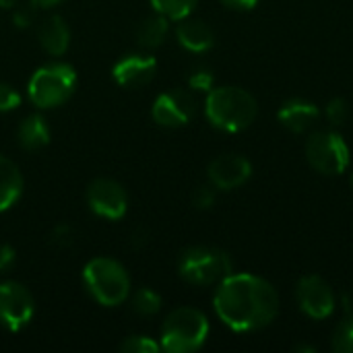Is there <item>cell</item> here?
<instances>
[{
	"mask_svg": "<svg viewBox=\"0 0 353 353\" xmlns=\"http://www.w3.org/2000/svg\"><path fill=\"white\" fill-rule=\"evenodd\" d=\"M213 308L219 321L232 331H261L275 321L279 312V294L263 277L230 273L217 283Z\"/></svg>",
	"mask_w": 353,
	"mask_h": 353,
	"instance_id": "cell-1",
	"label": "cell"
},
{
	"mask_svg": "<svg viewBox=\"0 0 353 353\" xmlns=\"http://www.w3.org/2000/svg\"><path fill=\"white\" fill-rule=\"evenodd\" d=\"M205 114L209 122L223 132L246 130L256 114L259 103L252 93L240 87H213L207 93Z\"/></svg>",
	"mask_w": 353,
	"mask_h": 353,
	"instance_id": "cell-2",
	"label": "cell"
},
{
	"mask_svg": "<svg viewBox=\"0 0 353 353\" xmlns=\"http://www.w3.org/2000/svg\"><path fill=\"white\" fill-rule=\"evenodd\" d=\"M83 281L89 296L105 308L120 306L130 298L128 271L124 269L122 263L108 256L91 259L83 269Z\"/></svg>",
	"mask_w": 353,
	"mask_h": 353,
	"instance_id": "cell-3",
	"label": "cell"
},
{
	"mask_svg": "<svg viewBox=\"0 0 353 353\" xmlns=\"http://www.w3.org/2000/svg\"><path fill=\"white\" fill-rule=\"evenodd\" d=\"M209 337L207 316L190 306L172 310L161 325V350L168 353H192Z\"/></svg>",
	"mask_w": 353,
	"mask_h": 353,
	"instance_id": "cell-4",
	"label": "cell"
},
{
	"mask_svg": "<svg viewBox=\"0 0 353 353\" xmlns=\"http://www.w3.org/2000/svg\"><path fill=\"white\" fill-rule=\"evenodd\" d=\"M77 87V72L66 62H52L33 72L27 85V95L39 110L62 105Z\"/></svg>",
	"mask_w": 353,
	"mask_h": 353,
	"instance_id": "cell-5",
	"label": "cell"
},
{
	"mask_svg": "<svg viewBox=\"0 0 353 353\" xmlns=\"http://www.w3.org/2000/svg\"><path fill=\"white\" fill-rule=\"evenodd\" d=\"M234 265L228 252L213 246H192L180 254L178 273L190 285H215L232 273Z\"/></svg>",
	"mask_w": 353,
	"mask_h": 353,
	"instance_id": "cell-6",
	"label": "cell"
},
{
	"mask_svg": "<svg viewBox=\"0 0 353 353\" xmlns=\"http://www.w3.org/2000/svg\"><path fill=\"white\" fill-rule=\"evenodd\" d=\"M306 159L316 172L325 176H337L350 168L352 157L350 147L339 132L319 130L306 141Z\"/></svg>",
	"mask_w": 353,
	"mask_h": 353,
	"instance_id": "cell-7",
	"label": "cell"
},
{
	"mask_svg": "<svg viewBox=\"0 0 353 353\" xmlns=\"http://www.w3.org/2000/svg\"><path fill=\"white\" fill-rule=\"evenodd\" d=\"M35 312V302L31 292L17 281L0 283V325L10 331L19 333L25 329Z\"/></svg>",
	"mask_w": 353,
	"mask_h": 353,
	"instance_id": "cell-8",
	"label": "cell"
},
{
	"mask_svg": "<svg viewBox=\"0 0 353 353\" xmlns=\"http://www.w3.org/2000/svg\"><path fill=\"white\" fill-rule=\"evenodd\" d=\"M196 114V99L190 91L184 89H172L153 101L151 116L159 126L165 128H180L186 126Z\"/></svg>",
	"mask_w": 353,
	"mask_h": 353,
	"instance_id": "cell-9",
	"label": "cell"
},
{
	"mask_svg": "<svg viewBox=\"0 0 353 353\" xmlns=\"http://www.w3.org/2000/svg\"><path fill=\"white\" fill-rule=\"evenodd\" d=\"M296 300L300 310L314 321H323L331 316L337 306L333 288L319 275H306L298 281Z\"/></svg>",
	"mask_w": 353,
	"mask_h": 353,
	"instance_id": "cell-10",
	"label": "cell"
},
{
	"mask_svg": "<svg viewBox=\"0 0 353 353\" xmlns=\"http://www.w3.org/2000/svg\"><path fill=\"white\" fill-rule=\"evenodd\" d=\"M89 209L105 219H122L128 211V194L120 182L112 178H97L87 188Z\"/></svg>",
	"mask_w": 353,
	"mask_h": 353,
	"instance_id": "cell-11",
	"label": "cell"
},
{
	"mask_svg": "<svg viewBox=\"0 0 353 353\" xmlns=\"http://www.w3.org/2000/svg\"><path fill=\"white\" fill-rule=\"evenodd\" d=\"M252 165L242 155H219L209 163V182L217 190H234L248 182Z\"/></svg>",
	"mask_w": 353,
	"mask_h": 353,
	"instance_id": "cell-12",
	"label": "cell"
},
{
	"mask_svg": "<svg viewBox=\"0 0 353 353\" xmlns=\"http://www.w3.org/2000/svg\"><path fill=\"white\" fill-rule=\"evenodd\" d=\"M155 72L157 60L149 54H126L112 68L114 81L128 89L147 85L155 77Z\"/></svg>",
	"mask_w": 353,
	"mask_h": 353,
	"instance_id": "cell-13",
	"label": "cell"
},
{
	"mask_svg": "<svg viewBox=\"0 0 353 353\" xmlns=\"http://www.w3.org/2000/svg\"><path fill=\"white\" fill-rule=\"evenodd\" d=\"M319 108L308 101V99H302V97H294V99H288L281 108H279V122L296 132V134H302L306 132L308 128H312V124L319 120Z\"/></svg>",
	"mask_w": 353,
	"mask_h": 353,
	"instance_id": "cell-14",
	"label": "cell"
},
{
	"mask_svg": "<svg viewBox=\"0 0 353 353\" xmlns=\"http://www.w3.org/2000/svg\"><path fill=\"white\" fill-rule=\"evenodd\" d=\"M176 37L180 41L182 48H186L188 52H207L213 48L215 43V33L213 29L199 19H180L178 27H176Z\"/></svg>",
	"mask_w": 353,
	"mask_h": 353,
	"instance_id": "cell-15",
	"label": "cell"
},
{
	"mask_svg": "<svg viewBox=\"0 0 353 353\" xmlns=\"http://www.w3.org/2000/svg\"><path fill=\"white\" fill-rule=\"evenodd\" d=\"M37 39L48 54L62 56L70 46V29L60 14H50L37 27Z\"/></svg>",
	"mask_w": 353,
	"mask_h": 353,
	"instance_id": "cell-16",
	"label": "cell"
},
{
	"mask_svg": "<svg viewBox=\"0 0 353 353\" xmlns=\"http://www.w3.org/2000/svg\"><path fill=\"white\" fill-rule=\"evenodd\" d=\"M23 192V176L19 165L0 153V213L10 209Z\"/></svg>",
	"mask_w": 353,
	"mask_h": 353,
	"instance_id": "cell-17",
	"label": "cell"
},
{
	"mask_svg": "<svg viewBox=\"0 0 353 353\" xmlns=\"http://www.w3.org/2000/svg\"><path fill=\"white\" fill-rule=\"evenodd\" d=\"M17 141L25 151H39L50 143V126L41 114H29L17 128Z\"/></svg>",
	"mask_w": 353,
	"mask_h": 353,
	"instance_id": "cell-18",
	"label": "cell"
},
{
	"mask_svg": "<svg viewBox=\"0 0 353 353\" xmlns=\"http://www.w3.org/2000/svg\"><path fill=\"white\" fill-rule=\"evenodd\" d=\"M168 33H170V19L159 14V12H155L153 17L143 19L141 25L137 27V39L147 50L159 48L165 41Z\"/></svg>",
	"mask_w": 353,
	"mask_h": 353,
	"instance_id": "cell-19",
	"label": "cell"
},
{
	"mask_svg": "<svg viewBox=\"0 0 353 353\" xmlns=\"http://www.w3.org/2000/svg\"><path fill=\"white\" fill-rule=\"evenodd\" d=\"M130 306L139 316H155L161 310V296L151 288H141L132 294Z\"/></svg>",
	"mask_w": 353,
	"mask_h": 353,
	"instance_id": "cell-20",
	"label": "cell"
},
{
	"mask_svg": "<svg viewBox=\"0 0 353 353\" xmlns=\"http://www.w3.org/2000/svg\"><path fill=\"white\" fill-rule=\"evenodd\" d=\"M199 0H151L155 12L168 17L170 21H180V19H186L194 6H196Z\"/></svg>",
	"mask_w": 353,
	"mask_h": 353,
	"instance_id": "cell-21",
	"label": "cell"
},
{
	"mask_svg": "<svg viewBox=\"0 0 353 353\" xmlns=\"http://www.w3.org/2000/svg\"><path fill=\"white\" fill-rule=\"evenodd\" d=\"M333 350L339 353H353V314L337 325L333 333Z\"/></svg>",
	"mask_w": 353,
	"mask_h": 353,
	"instance_id": "cell-22",
	"label": "cell"
},
{
	"mask_svg": "<svg viewBox=\"0 0 353 353\" xmlns=\"http://www.w3.org/2000/svg\"><path fill=\"white\" fill-rule=\"evenodd\" d=\"M120 352L122 353H159L161 352V343L153 341L151 337L145 335H130L120 343Z\"/></svg>",
	"mask_w": 353,
	"mask_h": 353,
	"instance_id": "cell-23",
	"label": "cell"
},
{
	"mask_svg": "<svg viewBox=\"0 0 353 353\" xmlns=\"http://www.w3.org/2000/svg\"><path fill=\"white\" fill-rule=\"evenodd\" d=\"M325 114H327V118H329L331 124L341 126V124H345V120H347V116H350V105H347V101H345L343 97H333V99L327 103Z\"/></svg>",
	"mask_w": 353,
	"mask_h": 353,
	"instance_id": "cell-24",
	"label": "cell"
},
{
	"mask_svg": "<svg viewBox=\"0 0 353 353\" xmlns=\"http://www.w3.org/2000/svg\"><path fill=\"white\" fill-rule=\"evenodd\" d=\"M188 85L190 89L194 91H205L209 93L215 85V74L209 70V68H194L190 74H188Z\"/></svg>",
	"mask_w": 353,
	"mask_h": 353,
	"instance_id": "cell-25",
	"label": "cell"
},
{
	"mask_svg": "<svg viewBox=\"0 0 353 353\" xmlns=\"http://www.w3.org/2000/svg\"><path fill=\"white\" fill-rule=\"evenodd\" d=\"M217 201V188L209 182V184H203L199 186L194 192H192V205L201 211H207L215 205Z\"/></svg>",
	"mask_w": 353,
	"mask_h": 353,
	"instance_id": "cell-26",
	"label": "cell"
},
{
	"mask_svg": "<svg viewBox=\"0 0 353 353\" xmlns=\"http://www.w3.org/2000/svg\"><path fill=\"white\" fill-rule=\"evenodd\" d=\"M72 242H74V232H72V228L66 225V223L56 225V228L52 230V234H50V244L56 246V248H70Z\"/></svg>",
	"mask_w": 353,
	"mask_h": 353,
	"instance_id": "cell-27",
	"label": "cell"
},
{
	"mask_svg": "<svg viewBox=\"0 0 353 353\" xmlns=\"http://www.w3.org/2000/svg\"><path fill=\"white\" fill-rule=\"evenodd\" d=\"M21 105V95L8 83H0V112H12Z\"/></svg>",
	"mask_w": 353,
	"mask_h": 353,
	"instance_id": "cell-28",
	"label": "cell"
},
{
	"mask_svg": "<svg viewBox=\"0 0 353 353\" xmlns=\"http://www.w3.org/2000/svg\"><path fill=\"white\" fill-rule=\"evenodd\" d=\"M17 261V252L10 244H0V273H6Z\"/></svg>",
	"mask_w": 353,
	"mask_h": 353,
	"instance_id": "cell-29",
	"label": "cell"
},
{
	"mask_svg": "<svg viewBox=\"0 0 353 353\" xmlns=\"http://www.w3.org/2000/svg\"><path fill=\"white\" fill-rule=\"evenodd\" d=\"M12 21H14V25H17V27H29V25L33 23V12H31V8H27V6L17 8V12H14Z\"/></svg>",
	"mask_w": 353,
	"mask_h": 353,
	"instance_id": "cell-30",
	"label": "cell"
},
{
	"mask_svg": "<svg viewBox=\"0 0 353 353\" xmlns=\"http://www.w3.org/2000/svg\"><path fill=\"white\" fill-rule=\"evenodd\" d=\"M225 6H230V8H238V10H248V8H252V6H256V2L259 0H221Z\"/></svg>",
	"mask_w": 353,
	"mask_h": 353,
	"instance_id": "cell-31",
	"label": "cell"
},
{
	"mask_svg": "<svg viewBox=\"0 0 353 353\" xmlns=\"http://www.w3.org/2000/svg\"><path fill=\"white\" fill-rule=\"evenodd\" d=\"M62 0H31L33 6H39V8H50V6H56L60 4Z\"/></svg>",
	"mask_w": 353,
	"mask_h": 353,
	"instance_id": "cell-32",
	"label": "cell"
},
{
	"mask_svg": "<svg viewBox=\"0 0 353 353\" xmlns=\"http://www.w3.org/2000/svg\"><path fill=\"white\" fill-rule=\"evenodd\" d=\"M17 2L19 0H0V8H12V6H17Z\"/></svg>",
	"mask_w": 353,
	"mask_h": 353,
	"instance_id": "cell-33",
	"label": "cell"
},
{
	"mask_svg": "<svg viewBox=\"0 0 353 353\" xmlns=\"http://www.w3.org/2000/svg\"><path fill=\"white\" fill-rule=\"evenodd\" d=\"M350 182H352V188H353V174H352V180H350Z\"/></svg>",
	"mask_w": 353,
	"mask_h": 353,
	"instance_id": "cell-34",
	"label": "cell"
}]
</instances>
